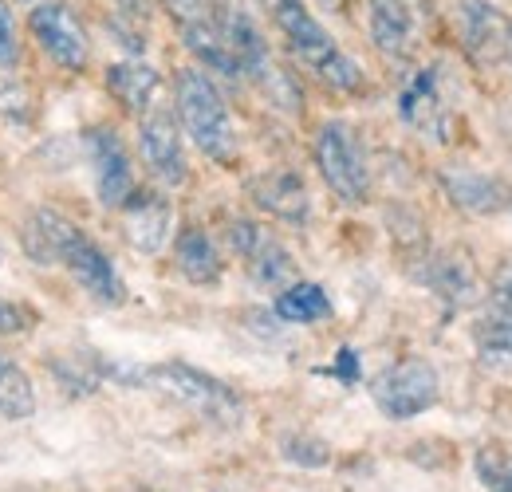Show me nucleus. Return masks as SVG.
<instances>
[{
  "mask_svg": "<svg viewBox=\"0 0 512 492\" xmlns=\"http://www.w3.org/2000/svg\"><path fill=\"white\" fill-rule=\"evenodd\" d=\"M28 327H32V311H24L20 304L0 296V335H20Z\"/></svg>",
  "mask_w": 512,
  "mask_h": 492,
  "instance_id": "obj_29",
  "label": "nucleus"
},
{
  "mask_svg": "<svg viewBox=\"0 0 512 492\" xmlns=\"http://www.w3.org/2000/svg\"><path fill=\"white\" fill-rule=\"evenodd\" d=\"M477 481L489 492H512V449L505 445H481L473 457Z\"/></svg>",
  "mask_w": 512,
  "mask_h": 492,
  "instance_id": "obj_24",
  "label": "nucleus"
},
{
  "mask_svg": "<svg viewBox=\"0 0 512 492\" xmlns=\"http://www.w3.org/2000/svg\"><path fill=\"white\" fill-rule=\"evenodd\" d=\"M509 56H512V28H509Z\"/></svg>",
  "mask_w": 512,
  "mask_h": 492,
  "instance_id": "obj_33",
  "label": "nucleus"
},
{
  "mask_svg": "<svg viewBox=\"0 0 512 492\" xmlns=\"http://www.w3.org/2000/svg\"><path fill=\"white\" fill-rule=\"evenodd\" d=\"M457 36H461V48L465 56L481 67L497 63L509 52V20L489 4V0H461L457 4Z\"/></svg>",
  "mask_w": 512,
  "mask_h": 492,
  "instance_id": "obj_12",
  "label": "nucleus"
},
{
  "mask_svg": "<svg viewBox=\"0 0 512 492\" xmlns=\"http://www.w3.org/2000/svg\"><path fill=\"white\" fill-rule=\"evenodd\" d=\"M229 245L245 260V272H249V280H253L256 288L280 292V288H288V284L296 280V260H292V252L280 245L264 225H256L249 217H237V221L229 225Z\"/></svg>",
  "mask_w": 512,
  "mask_h": 492,
  "instance_id": "obj_8",
  "label": "nucleus"
},
{
  "mask_svg": "<svg viewBox=\"0 0 512 492\" xmlns=\"http://www.w3.org/2000/svg\"><path fill=\"white\" fill-rule=\"evenodd\" d=\"M60 264L71 272V280H75L91 300H99V304H107V308L127 300V284H123L119 268L111 264V256L95 245L83 229L71 233V241H67L64 252H60Z\"/></svg>",
  "mask_w": 512,
  "mask_h": 492,
  "instance_id": "obj_11",
  "label": "nucleus"
},
{
  "mask_svg": "<svg viewBox=\"0 0 512 492\" xmlns=\"http://www.w3.org/2000/svg\"><path fill=\"white\" fill-rule=\"evenodd\" d=\"M272 24L284 36L292 60L304 71H312L323 87L339 95H359L367 87L363 67L331 40V32L316 20V12L304 0H272Z\"/></svg>",
  "mask_w": 512,
  "mask_h": 492,
  "instance_id": "obj_1",
  "label": "nucleus"
},
{
  "mask_svg": "<svg viewBox=\"0 0 512 492\" xmlns=\"http://www.w3.org/2000/svg\"><path fill=\"white\" fill-rule=\"evenodd\" d=\"M130 386H150V390H162L166 398L190 406L193 414L209 418V422H237L245 402L237 390H229L221 378L205 374L186 363H158V367H142L130 370Z\"/></svg>",
  "mask_w": 512,
  "mask_h": 492,
  "instance_id": "obj_3",
  "label": "nucleus"
},
{
  "mask_svg": "<svg viewBox=\"0 0 512 492\" xmlns=\"http://www.w3.org/2000/svg\"><path fill=\"white\" fill-rule=\"evenodd\" d=\"M249 197H253L268 217H276V221H284V225L304 229V225L312 221V193H308V185H304V178H300L296 170H268V174H256L253 182H249Z\"/></svg>",
  "mask_w": 512,
  "mask_h": 492,
  "instance_id": "obj_14",
  "label": "nucleus"
},
{
  "mask_svg": "<svg viewBox=\"0 0 512 492\" xmlns=\"http://www.w3.org/2000/svg\"><path fill=\"white\" fill-rule=\"evenodd\" d=\"M0 256H4V248H0Z\"/></svg>",
  "mask_w": 512,
  "mask_h": 492,
  "instance_id": "obj_34",
  "label": "nucleus"
},
{
  "mask_svg": "<svg viewBox=\"0 0 512 492\" xmlns=\"http://www.w3.org/2000/svg\"><path fill=\"white\" fill-rule=\"evenodd\" d=\"M174 264H178V272L190 284H197V288H213L225 276V260H221V252H217L213 237L205 229H182L178 233V241H174Z\"/></svg>",
  "mask_w": 512,
  "mask_h": 492,
  "instance_id": "obj_18",
  "label": "nucleus"
},
{
  "mask_svg": "<svg viewBox=\"0 0 512 492\" xmlns=\"http://www.w3.org/2000/svg\"><path fill=\"white\" fill-rule=\"evenodd\" d=\"M115 4L123 16H146V8H150V0H115Z\"/></svg>",
  "mask_w": 512,
  "mask_h": 492,
  "instance_id": "obj_31",
  "label": "nucleus"
},
{
  "mask_svg": "<svg viewBox=\"0 0 512 492\" xmlns=\"http://www.w3.org/2000/svg\"><path fill=\"white\" fill-rule=\"evenodd\" d=\"M20 63V36H16V20H12V8L0 0V67L12 71Z\"/></svg>",
  "mask_w": 512,
  "mask_h": 492,
  "instance_id": "obj_28",
  "label": "nucleus"
},
{
  "mask_svg": "<svg viewBox=\"0 0 512 492\" xmlns=\"http://www.w3.org/2000/svg\"><path fill=\"white\" fill-rule=\"evenodd\" d=\"M371 398L379 406V414L390 422H410L418 414H426L430 406H438L442 398V378L426 359H398L386 370L375 374L371 382Z\"/></svg>",
  "mask_w": 512,
  "mask_h": 492,
  "instance_id": "obj_5",
  "label": "nucleus"
},
{
  "mask_svg": "<svg viewBox=\"0 0 512 492\" xmlns=\"http://www.w3.org/2000/svg\"><path fill=\"white\" fill-rule=\"evenodd\" d=\"M138 154L150 170V178L162 185H182L190 178V162H186V142H182V123L174 119V111L166 107H150L146 115H138Z\"/></svg>",
  "mask_w": 512,
  "mask_h": 492,
  "instance_id": "obj_7",
  "label": "nucleus"
},
{
  "mask_svg": "<svg viewBox=\"0 0 512 492\" xmlns=\"http://www.w3.org/2000/svg\"><path fill=\"white\" fill-rule=\"evenodd\" d=\"M123 213V233L138 252L154 256L162 252L170 241V229H174V205L166 193H154V189H134L130 201L119 209Z\"/></svg>",
  "mask_w": 512,
  "mask_h": 492,
  "instance_id": "obj_13",
  "label": "nucleus"
},
{
  "mask_svg": "<svg viewBox=\"0 0 512 492\" xmlns=\"http://www.w3.org/2000/svg\"><path fill=\"white\" fill-rule=\"evenodd\" d=\"M477 339V359L481 367L493 370V374H509L512 378V323L509 319H493L485 315L473 331Z\"/></svg>",
  "mask_w": 512,
  "mask_h": 492,
  "instance_id": "obj_23",
  "label": "nucleus"
},
{
  "mask_svg": "<svg viewBox=\"0 0 512 492\" xmlns=\"http://www.w3.org/2000/svg\"><path fill=\"white\" fill-rule=\"evenodd\" d=\"M280 453H284L288 461L304 465V469H320V465L331 461V453H327V445H323L320 437H304V433H288V437L280 441Z\"/></svg>",
  "mask_w": 512,
  "mask_h": 492,
  "instance_id": "obj_25",
  "label": "nucleus"
},
{
  "mask_svg": "<svg viewBox=\"0 0 512 492\" xmlns=\"http://www.w3.org/2000/svg\"><path fill=\"white\" fill-rule=\"evenodd\" d=\"M158 87H162V75L146 60H119L107 67V91L130 115H146L158 99Z\"/></svg>",
  "mask_w": 512,
  "mask_h": 492,
  "instance_id": "obj_17",
  "label": "nucleus"
},
{
  "mask_svg": "<svg viewBox=\"0 0 512 492\" xmlns=\"http://www.w3.org/2000/svg\"><path fill=\"white\" fill-rule=\"evenodd\" d=\"M174 103H178V123L190 134V142L217 166L237 162V130L229 103L213 75L205 67H182L174 79Z\"/></svg>",
  "mask_w": 512,
  "mask_h": 492,
  "instance_id": "obj_2",
  "label": "nucleus"
},
{
  "mask_svg": "<svg viewBox=\"0 0 512 492\" xmlns=\"http://www.w3.org/2000/svg\"><path fill=\"white\" fill-rule=\"evenodd\" d=\"M426 284L446 300L453 308H465L481 296V284H477V272L473 264H465L461 256H438L426 272Z\"/></svg>",
  "mask_w": 512,
  "mask_h": 492,
  "instance_id": "obj_20",
  "label": "nucleus"
},
{
  "mask_svg": "<svg viewBox=\"0 0 512 492\" xmlns=\"http://www.w3.org/2000/svg\"><path fill=\"white\" fill-rule=\"evenodd\" d=\"M28 32L40 44V52L64 71H83L91 60V40L75 8L64 0H40L28 12Z\"/></svg>",
  "mask_w": 512,
  "mask_h": 492,
  "instance_id": "obj_6",
  "label": "nucleus"
},
{
  "mask_svg": "<svg viewBox=\"0 0 512 492\" xmlns=\"http://www.w3.org/2000/svg\"><path fill=\"white\" fill-rule=\"evenodd\" d=\"M446 197L469 217H493L509 205V189L501 178L481 174V170H442Z\"/></svg>",
  "mask_w": 512,
  "mask_h": 492,
  "instance_id": "obj_15",
  "label": "nucleus"
},
{
  "mask_svg": "<svg viewBox=\"0 0 512 492\" xmlns=\"http://www.w3.org/2000/svg\"><path fill=\"white\" fill-rule=\"evenodd\" d=\"M489 315L512 323V260L497 268V276L489 284Z\"/></svg>",
  "mask_w": 512,
  "mask_h": 492,
  "instance_id": "obj_27",
  "label": "nucleus"
},
{
  "mask_svg": "<svg viewBox=\"0 0 512 492\" xmlns=\"http://www.w3.org/2000/svg\"><path fill=\"white\" fill-rule=\"evenodd\" d=\"M79 225H71L64 213L56 209H32L20 225V241H24V252L36 260V264H60V252L71 241Z\"/></svg>",
  "mask_w": 512,
  "mask_h": 492,
  "instance_id": "obj_19",
  "label": "nucleus"
},
{
  "mask_svg": "<svg viewBox=\"0 0 512 492\" xmlns=\"http://www.w3.org/2000/svg\"><path fill=\"white\" fill-rule=\"evenodd\" d=\"M272 308H276V315L284 323H323L331 315V300H327V292H323L320 284L292 280L288 288L276 292V304Z\"/></svg>",
  "mask_w": 512,
  "mask_h": 492,
  "instance_id": "obj_21",
  "label": "nucleus"
},
{
  "mask_svg": "<svg viewBox=\"0 0 512 492\" xmlns=\"http://www.w3.org/2000/svg\"><path fill=\"white\" fill-rule=\"evenodd\" d=\"M87 158H91V174H95V193H99V205L107 209H123L130 201V193L138 189L134 185V166H130V154L123 146V138L111 130V126H91L87 130Z\"/></svg>",
  "mask_w": 512,
  "mask_h": 492,
  "instance_id": "obj_9",
  "label": "nucleus"
},
{
  "mask_svg": "<svg viewBox=\"0 0 512 492\" xmlns=\"http://www.w3.org/2000/svg\"><path fill=\"white\" fill-rule=\"evenodd\" d=\"M367 32L371 44L386 60H406L414 48V12L406 0H371L367 4Z\"/></svg>",
  "mask_w": 512,
  "mask_h": 492,
  "instance_id": "obj_16",
  "label": "nucleus"
},
{
  "mask_svg": "<svg viewBox=\"0 0 512 492\" xmlns=\"http://www.w3.org/2000/svg\"><path fill=\"white\" fill-rule=\"evenodd\" d=\"M320 8H327V12H343L347 8V0H316Z\"/></svg>",
  "mask_w": 512,
  "mask_h": 492,
  "instance_id": "obj_32",
  "label": "nucleus"
},
{
  "mask_svg": "<svg viewBox=\"0 0 512 492\" xmlns=\"http://www.w3.org/2000/svg\"><path fill=\"white\" fill-rule=\"evenodd\" d=\"M509 205H512V201H509Z\"/></svg>",
  "mask_w": 512,
  "mask_h": 492,
  "instance_id": "obj_35",
  "label": "nucleus"
},
{
  "mask_svg": "<svg viewBox=\"0 0 512 492\" xmlns=\"http://www.w3.org/2000/svg\"><path fill=\"white\" fill-rule=\"evenodd\" d=\"M398 119L426 138H446L449 103L442 87V63H426L410 71V79L398 91Z\"/></svg>",
  "mask_w": 512,
  "mask_h": 492,
  "instance_id": "obj_10",
  "label": "nucleus"
},
{
  "mask_svg": "<svg viewBox=\"0 0 512 492\" xmlns=\"http://www.w3.org/2000/svg\"><path fill=\"white\" fill-rule=\"evenodd\" d=\"M312 154H316V170H320L323 185L335 193V201L363 205L371 197V166H367L363 142H359V134H355L351 123L327 119L316 130Z\"/></svg>",
  "mask_w": 512,
  "mask_h": 492,
  "instance_id": "obj_4",
  "label": "nucleus"
},
{
  "mask_svg": "<svg viewBox=\"0 0 512 492\" xmlns=\"http://www.w3.org/2000/svg\"><path fill=\"white\" fill-rule=\"evenodd\" d=\"M327 374H335L343 386H351V382H359V355L351 351V347H339V355H335V363Z\"/></svg>",
  "mask_w": 512,
  "mask_h": 492,
  "instance_id": "obj_30",
  "label": "nucleus"
},
{
  "mask_svg": "<svg viewBox=\"0 0 512 492\" xmlns=\"http://www.w3.org/2000/svg\"><path fill=\"white\" fill-rule=\"evenodd\" d=\"M36 414V390L24 367L0 351V418L8 422H24Z\"/></svg>",
  "mask_w": 512,
  "mask_h": 492,
  "instance_id": "obj_22",
  "label": "nucleus"
},
{
  "mask_svg": "<svg viewBox=\"0 0 512 492\" xmlns=\"http://www.w3.org/2000/svg\"><path fill=\"white\" fill-rule=\"evenodd\" d=\"M158 4L166 8V16H170L178 28H193V24L213 20V12H217L221 0H158Z\"/></svg>",
  "mask_w": 512,
  "mask_h": 492,
  "instance_id": "obj_26",
  "label": "nucleus"
}]
</instances>
